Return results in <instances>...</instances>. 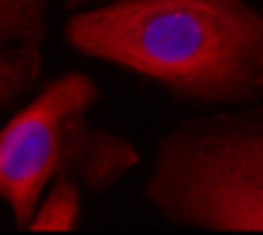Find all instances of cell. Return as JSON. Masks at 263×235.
<instances>
[{"instance_id": "cell-1", "label": "cell", "mask_w": 263, "mask_h": 235, "mask_svg": "<svg viewBox=\"0 0 263 235\" xmlns=\"http://www.w3.org/2000/svg\"><path fill=\"white\" fill-rule=\"evenodd\" d=\"M65 40L181 99L263 97V12L249 0H110L74 14Z\"/></svg>"}, {"instance_id": "cell-2", "label": "cell", "mask_w": 263, "mask_h": 235, "mask_svg": "<svg viewBox=\"0 0 263 235\" xmlns=\"http://www.w3.org/2000/svg\"><path fill=\"white\" fill-rule=\"evenodd\" d=\"M144 193L181 227L263 232V108L178 125L161 139Z\"/></svg>"}, {"instance_id": "cell-3", "label": "cell", "mask_w": 263, "mask_h": 235, "mask_svg": "<svg viewBox=\"0 0 263 235\" xmlns=\"http://www.w3.org/2000/svg\"><path fill=\"white\" fill-rule=\"evenodd\" d=\"M97 99L91 77L65 74L0 131V198L20 229H29L43 190L57 176L105 193L136 167L139 153L125 136L88 125Z\"/></svg>"}, {"instance_id": "cell-4", "label": "cell", "mask_w": 263, "mask_h": 235, "mask_svg": "<svg viewBox=\"0 0 263 235\" xmlns=\"http://www.w3.org/2000/svg\"><path fill=\"white\" fill-rule=\"evenodd\" d=\"M51 0H0V54L12 48H43Z\"/></svg>"}, {"instance_id": "cell-5", "label": "cell", "mask_w": 263, "mask_h": 235, "mask_svg": "<svg viewBox=\"0 0 263 235\" xmlns=\"http://www.w3.org/2000/svg\"><path fill=\"white\" fill-rule=\"evenodd\" d=\"M80 221V184L71 176H57L37 201L31 212L29 229L48 232V229H74Z\"/></svg>"}, {"instance_id": "cell-6", "label": "cell", "mask_w": 263, "mask_h": 235, "mask_svg": "<svg viewBox=\"0 0 263 235\" xmlns=\"http://www.w3.org/2000/svg\"><path fill=\"white\" fill-rule=\"evenodd\" d=\"M43 68L40 48H12L0 54V108L12 105L37 82Z\"/></svg>"}, {"instance_id": "cell-7", "label": "cell", "mask_w": 263, "mask_h": 235, "mask_svg": "<svg viewBox=\"0 0 263 235\" xmlns=\"http://www.w3.org/2000/svg\"><path fill=\"white\" fill-rule=\"evenodd\" d=\"M85 3H93V0H65V6L74 9V6H85Z\"/></svg>"}]
</instances>
